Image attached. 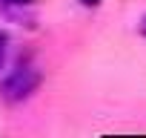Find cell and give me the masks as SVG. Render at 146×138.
<instances>
[{
  "instance_id": "1",
  "label": "cell",
  "mask_w": 146,
  "mask_h": 138,
  "mask_svg": "<svg viewBox=\"0 0 146 138\" xmlns=\"http://www.w3.org/2000/svg\"><path fill=\"white\" fill-rule=\"evenodd\" d=\"M37 84H40V72H37V69L20 66V69H15L12 75L3 78V84H0V95H3L6 101H23V98H29L37 89Z\"/></svg>"
},
{
  "instance_id": "2",
  "label": "cell",
  "mask_w": 146,
  "mask_h": 138,
  "mask_svg": "<svg viewBox=\"0 0 146 138\" xmlns=\"http://www.w3.org/2000/svg\"><path fill=\"white\" fill-rule=\"evenodd\" d=\"M3 63H6V35L0 32V69H3Z\"/></svg>"
},
{
  "instance_id": "3",
  "label": "cell",
  "mask_w": 146,
  "mask_h": 138,
  "mask_svg": "<svg viewBox=\"0 0 146 138\" xmlns=\"http://www.w3.org/2000/svg\"><path fill=\"white\" fill-rule=\"evenodd\" d=\"M0 3H9V6H20V3H32V0H0Z\"/></svg>"
},
{
  "instance_id": "4",
  "label": "cell",
  "mask_w": 146,
  "mask_h": 138,
  "mask_svg": "<svg viewBox=\"0 0 146 138\" xmlns=\"http://www.w3.org/2000/svg\"><path fill=\"white\" fill-rule=\"evenodd\" d=\"M80 3H83V6H98L100 0H80Z\"/></svg>"
},
{
  "instance_id": "5",
  "label": "cell",
  "mask_w": 146,
  "mask_h": 138,
  "mask_svg": "<svg viewBox=\"0 0 146 138\" xmlns=\"http://www.w3.org/2000/svg\"><path fill=\"white\" fill-rule=\"evenodd\" d=\"M140 32H143V35H146V17H143V23H140Z\"/></svg>"
}]
</instances>
